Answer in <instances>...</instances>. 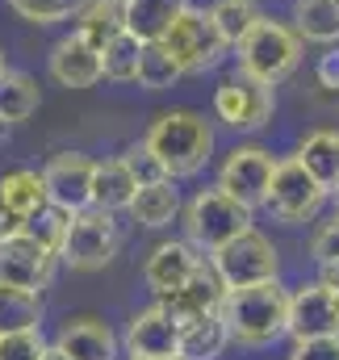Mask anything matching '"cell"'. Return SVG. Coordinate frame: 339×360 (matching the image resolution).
I'll return each mask as SVG.
<instances>
[{
  "label": "cell",
  "instance_id": "obj_23",
  "mask_svg": "<svg viewBox=\"0 0 339 360\" xmlns=\"http://www.w3.org/2000/svg\"><path fill=\"white\" fill-rule=\"evenodd\" d=\"M184 4L188 0H126V34H134L139 42H164Z\"/></svg>",
  "mask_w": 339,
  "mask_h": 360
},
{
  "label": "cell",
  "instance_id": "obj_13",
  "mask_svg": "<svg viewBox=\"0 0 339 360\" xmlns=\"http://www.w3.org/2000/svg\"><path fill=\"white\" fill-rule=\"evenodd\" d=\"M126 356L130 360H172L180 356V319L168 306H147L126 327Z\"/></svg>",
  "mask_w": 339,
  "mask_h": 360
},
{
  "label": "cell",
  "instance_id": "obj_28",
  "mask_svg": "<svg viewBox=\"0 0 339 360\" xmlns=\"http://www.w3.org/2000/svg\"><path fill=\"white\" fill-rule=\"evenodd\" d=\"M38 323H42V293L0 285V335L38 331Z\"/></svg>",
  "mask_w": 339,
  "mask_h": 360
},
{
  "label": "cell",
  "instance_id": "obj_32",
  "mask_svg": "<svg viewBox=\"0 0 339 360\" xmlns=\"http://www.w3.org/2000/svg\"><path fill=\"white\" fill-rule=\"evenodd\" d=\"M68 222H72V214H68V210H59V205L51 201V205H42L34 218H25V226H21V231H30L38 243H46L51 252H59V248H63V235H68Z\"/></svg>",
  "mask_w": 339,
  "mask_h": 360
},
{
  "label": "cell",
  "instance_id": "obj_3",
  "mask_svg": "<svg viewBox=\"0 0 339 360\" xmlns=\"http://www.w3.org/2000/svg\"><path fill=\"white\" fill-rule=\"evenodd\" d=\"M302 55H306V38L289 25V21H276V17H260L252 30H248V38L235 46V59H239V72L243 76H252L260 84H285L293 72H298V63H302Z\"/></svg>",
  "mask_w": 339,
  "mask_h": 360
},
{
  "label": "cell",
  "instance_id": "obj_24",
  "mask_svg": "<svg viewBox=\"0 0 339 360\" xmlns=\"http://www.w3.org/2000/svg\"><path fill=\"white\" fill-rule=\"evenodd\" d=\"M126 30V0H84L76 8V34L96 51Z\"/></svg>",
  "mask_w": 339,
  "mask_h": 360
},
{
  "label": "cell",
  "instance_id": "obj_9",
  "mask_svg": "<svg viewBox=\"0 0 339 360\" xmlns=\"http://www.w3.org/2000/svg\"><path fill=\"white\" fill-rule=\"evenodd\" d=\"M272 109H276L272 84H260V80L243 76V72L226 76L214 89V113H218V122L231 126V130H239V134L264 130L272 122Z\"/></svg>",
  "mask_w": 339,
  "mask_h": 360
},
{
  "label": "cell",
  "instance_id": "obj_12",
  "mask_svg": "<svg viewBox=\"0 0 339 360\" xmlns=\"http://www.w3.org/2000/svg\"><path fill=\"white\" fill-rule=\"evenodd\" d=\"M289 335H293V344L339 335V293L331 285L310 281L289 293Z\"/></svg>",
  "mask_w": 339,
  "mask_h": 360
},
{
  "label": "cell",
  "instance_id": "obj_14",
  "mask_svg": "<svg viewBox=\"0 0 339 360\" xmlns=\"http://www.w3.org/2000/svg\"><path fill=\"white\" fill-rule=\"evenodd\" d=\"M92 172H96V160H88L84 151H59L46 160L42 180H46V193L59 210L76 214L92 205Z\"/></svg>",
  "mask_w": 339,
  "mask_h": 360
},
{
  "label": "cell",
  "instance_id": "obj_19",
  "mask_svg": "<svg viewBox=\"0 0 339 360\" xmlns=\"http://www.w3.org/2000/svg\"><path fill=\"white\" fill-rule=\"evenodd\" d=\"M231 344V327L222 310H205L180 323V360H218Z\"/></svg>",
  "mask_w": 339,
  "mask_h": 360
},
{
  "label": "cell",
  "instance_id": "obj_8",
  "mask_svg": "<svg viewBox=\"0 0 339 360\" xmlns=\"http://www.w3.org/2000/svg\"><path fill=\"white\" fill-rule=\"evenodd\" d=\"M323 201H327V188L306 172V164H302L298 155H289V160L276 164V176H272V188H268L264 210H268L276 222L298 226V222H310V218L323 210Z\"/></svg>",
  "mask_w": 339,
  "mask_h": 360
},
{
  "label": "cell",
  "instance_id": "obj_36",
  "mask_svg": "<svg viewBox=\"0 0 339 360\" xmlns=\"http://www.w3.org/2000/svg\"><path fill=\"white\" fill-rule=\"evenodd\" d=\"M310 260L323 269V264H331V260H339V214L331 218V222H323L314 235H310Z\"/></svg>",
  "mask_w": 339,
  "mask_h": 360
},
{
  "label": "cell",
  "instance_id": "obj_22",
  "mask_svg": "<svg viewBox=\"0 0 339 360\" xmlns=\"http://www.w3.org/2000/svg\"><path fill=\"white\" fill-rule=\"evenodd\" d=\"M130 218L147 231H164L180 218V193L176 180H155V184H139L134 201H130Z\"/></svg>",
  "mask_w": 339,
  "mask_h": 360
},
{
  "label": "cell",
  "instance_id": "obj_42",
  "mask_svg": "<svg viewBox=\"0 0 339 360\" xmlns=\"http://www.w3.org/2000/svg\"><path fill=\"white\" fill-rule=\"evenodd\" d=\"M4 139H8V122H0V143H4Z\"/></svg>",
  "mask_w": 339,
  "mask_h": 360
},
{
  "label": "cell",
  "instance_id": "obj_35",
  "mask_svg": "<svg viewBox=\"0 0 339 360\" xmlns=\"http://www.w3.org/2000/svg\"><path fill=\"white\" fill-rule=\"evenodd\" d=\"M42 352H46L42 331H13V335H0V360H42Z\"/></svg>",
  "mask_w": 339,
  "mask_h": 360
},
{
  "label": "cell",
  "instance_id": "obj_17",
  "mask_svg": "<svg viewBox=\"0 0 339 360\" xmlns=\"http://www.w3.org/2000/svg\"><path fill=\"white\" fill-rule=\"evenodd\" d=\"M222 297H226V285H222V276L214 272L210 264V256L201 260V269L193 272L180 289H172V293H160L155 302L160 306H168L172 314L184 323V319H193V314H205V310H222Z\"/></svg>",
  "mask_w": 339,
  "mask_h": 360
},
{
  "label": "cell",
  "instance_id": "obj_10",
  "mask_svg": "<svg viewBox=\"0 0 339 360\" xmlns=\"http://www.w3.org/2000/svg\"><path fill=\"white\" fill-rule=\"evenodd\" d=\"M55 260H59V252L38 243L30 231H13L0 239V285L42 293L55 276Z\"/></svg>",
  "mask_w": 339,
  "mask_h": 360
},
{
  "label": "cell",
  "instance_id": "obj_34",
  "mask_svg": "<svg viewBox=\"0 0 339 360\" xmlns=\"http://www.w3.org/2000/svg\"><path fill=\"white\" fill-rule=\"evenodd\" d=\"M122 160H126V168L134 172V180L139 184H155V180H172L168 172H164V164L151 155V147L147 143H130L126 151H122Z\"/></svg>",
  "mask_w": 339,
  "mask_h": 360
},
{
  "label": "cell",
  "instance_id": "obj_30",
  "mask_svg": "<svg viewBox=\"0 0 339 360\" xmlns=\"http://www.w3.org/2000/svg\"><path fill=\"white\" fill-rule=\"evenodd\" d=\"M139 55H143V42L122 30L113 42L101 46V72H105V80H113V84H134V80H139Z\"/></svg>",
  "mask_w": 339,
  "mask_h": 360
},
{
  "label": "cell",
  "instance_id": "obj_27",
  "mask_svg": "<svg viewBox=\"0 0 339 360\" xmlns=\"http://www.w3.org/2000/svg\"><path fill=\"white\" fill-rule=\"evenodd\" d=\"M293 30L306 42L335 46L339 42V0H293Z\"/></svg>",
  "mask_w": 339,
  "mask_h": 360
},
{
  "label": "cell",
  "instance_id": "obj_5",
  "mask_svg": "<svg viewBox=\"0 0 339 360\" xmlns=\"http://www.w3.org/2000/svg\"><path fill=\"white\" fill-rule=\"evenodd\" d=\"M122 252V226L109 210H76L72 222H68V235H63V248H59V260L76 272H96L105 269L113 256Z\"/></svg>",
  "mask_w": 339,
  "mask_h": 360
},
{
  "label": "cell",
  "instance_id": "obj_20",
  "mask_svg": "<svg viewBox=\"0 0 339 360\" xmlns=\"http://www.w3.org/2000/svg\"><path fill=\"white\" fill-rule=\"evenodd\" d=\"M0 205L25 226V218H34L42 205H51V193H46V180L34 168H13L0 176Z\"/></svg>",
  "mask_w": 339,
  "mask_h": 360
},
{
  "label": "cell",
  "instance_id": "obj_44",
  "mask_svg": "<svg viewBox=\"0 0 339 360\" xmlns=\"http://www.w3.org/2000/svg\"><path fill=\"white\" fill-rule=\"evenodd\" d=\"M172 360H180V356H172Z\"/></svg>",
  "mask_w": 339,
  "mask_h": 360
},
{
  "label": "cell",
  "instance_id": "obj_1",
  "mask_svg": "<svg viewBox=\"0 0 339 360\" xmlns=\"http://www.w3.org/2000/svg\"><path fill=\"white\" fill-rule=\"evenodd\" d=\"M222 319H226L235 344L264 348V344L289 335V289L281 281H260V285H243V289H226Z\"/></svg>",
  "mask_w": 339,
  "mask_h": 360
},
{
  "label": "cell",
  "instance_id": "obj_7",
  "mask_svg": "<svg viewBox=\"0 0 339 360\" xmlns=\"http://www.w3.org/2000/svg\"><path fill=\"white\" fill-rule=\"evenodd\" d=\"M210 264L222 276L226 289H243V285H260V281H276L281 272V252L268 235L260 231H243L231 243H222L218 252H210Z\"/></svg>",
  "mask_w": 339,
  "mask_h": 360
},
{
  "label": "cell",
  "instance_id": "obj_41",
  "mask_svg": "<svg viewBox=\"0 0 339 360\" xmlns=\"http://www.w3.org/2000/svg\"><path fill=\"white\" fill-rule=\"evenodd\" d=\"M42 360H72V356H68V352H63L59 344H46V352H42Z\"/></svg>",
  "mask_w": 339,
  "mask_h": 360
},
{
  "label": "cell",
  "instance_id": "obj_31",
  "mask_svg": "<svg viewBox=\"0 0 339 360\" xmlns=\"http://www.w3.org/2000/svg\"><path fill=\"white\" fill-rule=\"evenodd\" d=\"M210 17H214L218 34L226 38V46H239L248 38V30L264 17V8L255 0H214L210 4Z\"/></svg>",
  "mask_w": 339,
  "mask_h": 360
},
{
  "label": "cell",
  "instance_id": "obj_26",
  "mask_svg": "<svg viewBox=\"0 0 339 360\" xmlns=\"http://www.w3.org/2000/svg\"><path fill=\"white\" fill-rule=\"evenodd\" d=\"M38 80L30 72H17V68H4L0 72V122L17 126V122H30L38 113Z\"/></svg>",
  "mask_w": 339,
  "mask_h": 360
},
{
  "label": "cell",
  "instance_id": "obj_4",
  "mask_svg": "<svg viewBox=\"0 0 339 360\" xmlns=\"http://www.w3.org/2000/svg\"><path fill=\"white\" fill-rule=\"evenodd\" d=\"M184 239L197 248V252H218L222 243H231L235 235H243V231H252V214L239 197H231L226 188H201L184 210Z\"/></svg>",
  "mask_w": 339,
  "mask_h": 360
},
{
  "label": "cell",
  "instance_id": "obj_16",
  "mask_svg": "<svg viewBox=\"0 0 339 360\" xmlns=\"http://www.w3.org/2000/svg\"><path fill=\"white\" fill-rule=\"evenodd\" d=\"M201 260H205V252H197L188 239H164V243L147 256V264H143V281H147L151 293L160 297V293L180 289L193 272L201 269Z\"/></svg>",
  "mask_w": 339,
  "mask_h": 360
},
{
  "label": "cell",
  "instance_id": "obj_37",
  "mask_svg": "<svg viewBox=\"0 0 339 360\" xmlns=\"http://www.w3.org/2000/svg\"><path fill=\"white\" fill-rule=\"evenodd\" d=\"M289 360H339V335H323V340H302Z\"/></svg>",
  "mask_w": 339,
  "mask_h": 360
},
{
  "label": "cell",
  "instance_id": "obj_39",
  "mask_svg": "<svg viewBox=\"0 0 339 360\" xmlns=\"http://www.w3.org/2000/svg\"><path fill=\"white\" fill-rule=\"evenodd\" d=\"M319 281H323V285H331V289L339 293V260H331V264H323V276H319Z\"/></svg>",
  "mask_w": 339,
  "mask_h": 360
},
{
  "label": "cell",
  "instance_id": "obj_18",
  "mask_svg": "<svg viewBox=\"0 0 339 360\" xmlns=\"http://www.w3.org/2000/svg\"><path fill=\"white\" fill-rule=\"evenodd\" d=\"M55 344L72 360H113L117 356V335L101 319H68L59 327Z\"/></svg>",
  "mask_w": 339,
  "mask_h": 360
},
{
  "label": "cell",
  "instance_id": "obj_25",
  "mask_svg": "<svg viewBox=\"0 0 339 360\" xmlns=\"http://www.w3.org/2000/svg\"><path fill=\"white\" fill-rule=\"evenodd\" d=\"M298 160L327 193H339V130H314L302 139Z\"/></svg>",
  "mask_w": 339,
  "mask_h": 360
},
{
  "label": "cell",
  "instance_id": "obj_40",
  "mask_svg": "<svg viewBox=\"0 0 339 360\" xmlns=\"http://www.w3.org/2000/svg\"><path fill=\"white\" fill-rule=\"evenodd\" d=\"M13 231H21V222H17V218L0 205V239H4V235H13Z\"/></svg>",
  "mask_w": 339,
  "mask_h": 360
},
{
  "label": "cell",
  "instance_id": "obj_33",
  "mask_svg": "<svg viewBox=\"0 0 339 360\" xmlns=\"http://www.w3.org/2000/svg\"><path fill=\"white\" fill-rule=\"evenodd\" d=\"M80 4H84V0H8V8H13L21 21H30V25H55V21H68V17H76Z\"/></svg>",
  "mask_w": 339,
  "mask_h": 360
},
{
  "label": "cell",
  "instance_id": "obj_6",
  "mask_svg": "<svg viewBox=\"0 0 339 360\" xmlns=\"http://www.w3.org/2000/svg\"><path fill=\"white\" fill-rule=\"evenodd\" d=\"M164 46L176 55V63L184 68V76L214 72L222 63V55L231 51L226 38L218 34L210 8H193V4H184V13L172 21V30L164 34Z\"/></svg>",
  "mask_w": 339,
  "mask_h": 360
},
{
  "label": "cell",
  "instance_id": "obj_21",
  "mask_svg": "<svg viewBox=\"0 0 339 360\" xmlns=\"http://www.w3.org/2000/svg\"><path fill=\"white\" fill-rule=\"evenodd\" d=\"M134 193H139V180H134V172L126 168L122 155L96 160V172H92V205H96V210H109V214L130 210Z\"/></svg>",
  "mask_w": 339,
  "mask_h": 360
},
{
  "label": "cell",
  "instance_id": "obj_43",
  "mask_svg": "<svg viewBox=\"0 0 339 360\" xmlns=\"http://www.w3.org/2000/svg\"><path fill=\"white\" fill-rule=\"evenodd\" d=\"M4 68H8V59H4V46H0V72H4Z\"/></svg>",
  "mask_w": 339,
  "mask_h": 360
},
{
  "label": "cell",
  "instance_id": "obj_29",
  "mask_svg": "<svg viewBox=\"0 0 339 360\" xmlns=\"http://www.w3.org/2000/svg\"><path fill=\"white\" fill-rule=\"evenodd\" d=\"M184 80V68L176 63V55H172L164 42H143V55H139V89L147 92H164L172 84H180Z\"/></svg>",
  "mask_w": 339,
  "mask_h": 360
},
{
  "label": "cell",
  "instance_id": "obj_15",
  "mask_svg": "<svg viewBox=\"0 0 339 360\" xmlns=\"http://www.w3.org/2000/svg\"><path fill=\"white\" fill-rule=\"evenodd\" d=\"M46 72H51V80L63 84V89H92L96 80H105V72H101V51H96L92 42H84L76 30L63 34V38L51 46Z\"/></svg>",
  "mask_w": 339,
  "mask_h": 360
},
{
  "label": "cell",
  "instance_id": "obj_2",
  "mask_svg": "<svg viewBox=\"0 0 339 360\" xmlns=\"http://www.w3.org/2000/svg\"><path fill=\"white\" fill-rule=\"evenodd\" d=\"M143 143L151 147V155L164 164V172L172 180L197 176L210 164V155H214V130H210V122L197 109H168V113H160L147 126Z\"/></svg>",
  "mask_w": 339,
  "mask_h": 360
},
{
  "label": "cell",
  "instance_id": "obj_11",
  "mask_svg": "<svg viewBox=\"0 0 339 360\" xmlns=\"http://www.w3.org/2000/svg\"><path fill=\"white\" fill-rule=\"evenodd\" d=\"M276 164L281 160H272V151H264V147H235L226 160H222V168H218V188H226L231 197H239L248 210H264V201H268V188H272V176H276Z\"/></svg>",
  "mask_w": 339,
  "mask_h": 360
},
{
  "label": "cell",
  "instance_id": "obj_38",
  "mask_svg": "<svg viewBox=\"0 0 339 360\" xmlns=\"http://www.w3.org/2000/svg\"><path fill=\"white\" fill-rule=\"evenodd\" d=\"M314 80H319V89L339 92V42L319 55V63H314Z\"/></svg>",
  "mask_w": 339,
  "mask_h": 360
}]
</instances>
